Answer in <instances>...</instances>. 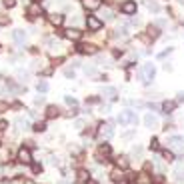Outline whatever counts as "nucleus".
I'll use <instances>...</instances> for the list:
<instances>
[{"label":"nucleus","instance_id":"nucleus-5","mask_svg":"<svg viewBox=\"0 0 184 184\" xmlns=\"http://www.w3.org/2000/svg\"><path fill=\"white\" fill-rule=\"evenodd\" d=\"M168 144H170L174 150H184V136H180V134H174V136L168 138Z\"/></svg>","mask_w":184,"mask_h":184},{"label":"nucleus","instance_id":"nucleus-27","mask_svg":"<svg viewBox=\"0 0 184 184\" xmlns=\"http://www.w3.org/2000/svg\"><path fill=\"white\" fill-rule=\"evenodd\" d=\"M102 18L104 20H112L114 18V12H112L110 8H102Z\"/></svg>","mask_w":184,"mask_h":184},{"label":"nucleus","instance_id":"nucleus-35","mask_svg":"<svg viewBox=\"0 0 184 184\" xmlns=\"http://www.w3.org/2000/svg\"><path fill=\"white\" fill-rule=\"evenodd\" d=\"M16 4V0H2V6H6V8H12Z\"/></svg>","mask_w":184,"mask_h":184},{"label":"nucleus","instance_id":"nucleus-11","mask_svg":"<svg viewBox=\"0 0 184 184\" xmlns=\"http://www.w3.org/2000/svg\"><path fill=\"white\" fill-rule=\"evenodd\" d=\"M144 126L146 128H158V118L154 114H146L144 116Z\"/></svg>","mask_w":184,"mask_h":184},{"label":"nucleus","instance_id":"nucleus-4","mask_svg":"<svg viewBox=\"0 0 184 184\" xmlns=\"http://www.w3.org/2000/svg\"><path fill=\"white\" fill-rule=\"evenodd\" d=\"M86 26H88V30H92V32H98L102 26H104V22H102V18H98V16H88V18H86Z\"/></svg>","mask_w":184,"mask_h":184},{"label":"nucleus","instance_id":"nucleus-41","mask_svg":"<svg viewBox=\"0 0 184 184\" xmlns=\"http://www.w3.org/2000/svg\"><path fill=\"white\" fill-rule=\"evenodd\" d=\"M178 98H176V102H180V104H184V92H178Z\"/></svg>","mask_w":184,"mask_h":184},{"label":"nucleus","instance_id":"nucleus-40","mask_svg":"<svg viewBox=\"0 0 184 184\" xmlns=\"http://www.w3.org/2000/svg\"><path fill=\"white\" fill-rule=\"evenodd\" d=\"M40 170H42V166H40V164H32V172H34V174H38Z\"/></svg>","mask_w":184,"mask_h":184},{"label":"nucleus","instance_id":"nucleus-6","mask_svg":"<svg viewBox=\"0 0 184 184\" xmlns=\"http://www.w3.org/2000/svg\"><path fill=\"white\" fill-rule=\"evenodd\" d=\"M102 96L108 98V100H116L118 98V90L114 88V86H104V88H102Z\"/></svg>","mask_w":184,"mask_h":184},{"label":"nucleus","instance_id":"nucleus-19","mask_svg":"<svg viewBox=\"0 0 184 184\" xmlns=\"http://www.w3.org/2000/svg\"><path fill=\"white\" fill-rule=\"evenodd\" d=\"M48 20H50L52 26H60L64 22V16L62 14H50V16H48Z\"/></svg>","mask_w":184,"mask_h":184},{"label":"nucleus","instance_id":"nucleus-2","mask_svg":"<svg viewBox=\"0 0 184 184\" xmlns=\"http://www.w3.org/2000/svg\"><path fill=\"white\" fill-rule=\"evenodd\" d=\"M140 74H142V76L146 78V82L154 80V76H156V68H154V64H152V62L142 64V68H140Z\"/></svg>","mask_w":184,"mask_h":184},{"label":"nucleus","instance_id":"nucleus-28","mask_svg":"<svg viewBox=\"0 0 184 184\" xmlns=\"http://www.w3.org/2000/svg\"><path fill=\"white\" fill-rule=\"evenodd\" d=\"M162 158L166 162H172L174 160V152H172V150H162Z\"/></svg>","mask_w":184,"mask_h":184},{"label":"nucleus","instance_id":"nucleus-16","mask_svg":"<svg viewBox=\"0 0 184 184\" xmlns=\"http://www.w3.org/2000/svg\"><path fill=\"white\" fill-rule=\"evenodd\" d=\"M78 52H82V54H96L98 50H96L94 44H80L78 46Z\"/></svg>","mask_w":184,"mask_h":184},{"label":"nucleus","instance_id":"nucleus-10","mask_svg":"<svg viewBox=\"0 0 184 184\" xmlns=\"http://www.w3.org/2000/svg\"><path fill=\"white\" fill-rule=\"evenodd\" d=\"M110 152H112V150H110V144L102 142V144L98 146V162H102V156H104V158H106V156H110Z\"/></svg>","mask_w":184,"mask_h":184},{"label":"nucleus","instance_id":"nucleus-39","mask_svg":"<svg viewBox=\"0 0 184 184\" xmlns=\"http://www.w3.org/2000/svg\"><path fill=\"white\" fill-rule=\"evenodd\" d=\"M4 24H10V18H8V16H0V26H4Z\"/></svg>","mask_w":184,"mask_h":184},{"label":"nucleus","instance_id":"nucleus-14","mask_svg":"<svg viewBox=\"0 0 184 184\" xmlns=\"http://www.w3.org/2000/svg\"><path fill=\"white\" fill-rule=\"evenodd\" d=\"M12 38H14L16 44H24V40H26V32H24V30H20V28H16V30L12 32Z\"/></svg>","mask_w":184,"mask_h":184},{"label":"nucleus","instance_id":"nucleus-25","mask_svg":"<svg viewBox=\"0 0 184 184\" xmlns=\"http://www.w3.org/2000/svg\"><path fill=\"white\" fill-rule=\"evenodd\" d=\"M136 184H152V178H150L148 174H140L138 180H136Z\"/></svg>","mask_w":184,"mask_h":184},{"label":"nucleus","instance_id":"nucleus-29","mask_svg":"<svg viewBox=\"0 0 184 184\" xmlns=\"http://www.w3.org/2000/svg\"><path fill=\"white\" fill-rule=\"evenodd\" d=\"M36 90H38V92H42V94H44V92L48 90V82H46V80H40V82L36 84Z\"/></svg>","mask_w":184,"mask_h":184},{"label":"nucleus","instance_id":"nucleus-37","mask_svg":"<svg viewBox=\"0 0 184 184\" xmlns=\"http://www.w3.org/2000/svg\"><path fill=\"white\" fill-rule=\"evenodd\" d=\"M158 140H156V138H152V140H150V148H152V150H158Z\"/></svg>","mask_w":184,"mask_h":184},{"label":"nucleus","instance_id":"nucleus-30","mask_svg":"<svg viewBox=\"0 0 184 184\" xmlns=\"http://www.w3.org/2000/svg\"><path fill=\"white\" fill-rule=\"evenodd\" d=\"M32 130H34V132H44L46 130V124L44 122H36L34 126H32Z\"/></svg>","mask_w":184,"mask_h":184},{"label":"nucleus","instance_id":"nucleus-24","mask_svg":"<svg viewBox=\"0 0 184 184\" xmlns=\"http://www.w3.org/2000/svg\"><path fill=\"white\" fill-rule=\"evenodd\" d=\"M116 166L118 168H128V158L126 156H118L116 158Z\"/></svg>","mask_w":184,"mask_h":184},{"label":"nucleus","instance_id":"nucleus-7","mask_svg":"<svg viewBox=\"0 0 184 184\" xmlns=\"http://www.w3.org/2000/svg\"><path fill=\"white\" fill-rule=\"evenodd\" d=\"M18 160L22 162V164H30V162H32L30 148H20V150H18Z\"/></svg>","mask_w":184,"mask_h":184},{"label":"nucleus","instance_id":"nucleus-3","mask_svg":"<svg viewBox=\"0 0 184 184\" xmlns=\"http://www.w3.org/2000/svg\"><path fill=\"white\" fill-rule=\"evenodd\" d=\"M120 10H122V14H126V16L136 14V10H138L136 0H124V2L120 4Z\"/></svg>","mask_w":184,"mask_h":184},{"label":"nucleus","instance_id":"nucleus-20","mask_svg":"<svg viewBox=\"0 0 184 184\" xmlns=\"http://www.w3.org/2000/svg\"><path fill=\"white\" fill-rule=\"evenodd\" d=\"M58 114H60V110H58V106L50 104V106L46 108V118H56Z\"/></svg>","mask_w":184,"mask_h":184},{"label":"nucleus","instance_id":"nucleus-42","mask_svg":"<svg viewBox=\"0 0 184 184\" xmlns=\"http://www.w3.org/2000/svg\"><path fill=\"white\" fill-rule=\"evenodd\" d=\"M34 104H44V96H36V98H34Z\"/></svg>","mask_w":184,"mask_h":184},{"label":"nucleus","instance_id":"nucleus-45","mask_svg":"<svg viewBox=\"0 0 184 184\" xmlns=\"http://www.w3.org/2000/svg\"><path fill=\"white\" fill-rule=\"evenodd\" d=\"M84 126V120H76V128H82Z\"/></svg>","mask_w":184,"mask_h":184},{"label":"nucleus","instance_id":"nucleus-47","mask_svg":"<svg viewBox=\"0 0 184 184\" xmlns=\"http://www.w3.org/2000/svg\"><path fill=\"white\" fill-rule=\"evenodd\" d=\"M178 4H180V6H184V0H178Z\"/></svg>","mask_w":184,"mask_h":184},{"label":"nucleus","instance_id":"nucleus-18","mask_svg":"<svg viewBox=\"0 0 184 184\" xmlns=\"http://www.w3.org/2000/svg\"><path fill=\"white\" fill-rule=\"evenodd\" d=\"M76 180H78V182H88V180H90V172L84 170V168H80V170L76 172Z\"/></svg>","mask_w":184,"mask_h":184},{"label":"nucleus","instance_id":"nucleus-32","mask_svg":"<svg viewBox=\"0 0 184 184\" xmlns=\"http://www.w3.org/2000/svg\"><path fill=\"white\" fill-rule=\"evenodd\" d=\"M152 184H164V178H162V174H156L152 178Z\"/></svg>","mask_w":184,"mask_h":184},{"label":"nucleus","instance_id":"nucleus-26","mask_svg":"<svg viewBox=\"0 0 184 184\" xmlns=\"http://www.w3.org/2000/svg\"><path fill=\"white\" fill-rule=\"evenodd\" d=\"M158 26H156V24H150L148 26V36H150V38H156V36H158Z\"/></svg>","mask_w":184,"mask_h":184},{"label":"nucleus","instance_id":"nucleus-9","mask_svg":"<svg viewBox=\"0 0 184 184\" xmlns=\"http://www.w3.org/2000/svg\"><path fill=\"white\" fill-rule=\"evenodd\" d=\"M98 132H100L104 138H112V136H114V126H112L110 122H108V124H100V130H98Z\"/></svg>","mask_w":184,"mask_h":184},{"label":"nucleus","instance_id":"nucleus-1","mask_svg":"<svg viewBox=\"0 0 184 184\" xmlns=\"http://www.w3.org/2000/svg\"><path fill=\"white\" fill-rule=\"evenodd\" d=\"M118 124H122V126H126V124H130V126H136L138 124V116L134 110H122L120 114H118Z\"/></svg>","mask_w":184,"mask_h":184},{"label":"nucleus","instance_id":"nucleus-46","mask_svg":"<svg viewBox=\"0 0 184 184\" xmlns=\"http://www.w3.org/2000/svg\"><path fill=\"white\" fill-rule=\"evenodd\" d=\"M24 184H34V182H32V180H24Z\"/></svg>","mask_w":184,"mask_h":184},{"label":"nucleus","instance_id":"nucleus-48","mask_svg":"<svg viewBox=\"0 0 184 184\" xmlns=\"http://www.w3.org/2000/svg\"><path fill=\"white\" fill-rule=\"evenodd\" d=\"M34 2H40V0H34Z\"/></svg>","mask_w":184,"mask_h":184},{"label":"nucleus","instance_id":"nucleus-33","mask_svg":"<svg viewBox=\"0 0 184 184\" xmlns=\"http://www.w3.org/2000/svg\"><path fill=\"white\" fill-rule=\"evenodd\" d=\"M64 76L66 78H74V68H64Z\"/></svg>","mask_w":184,"mask_h":184},{"label":"nucleus","instance_id":"nucleus-15","mask_svg":"<svg viewBox=\"0 0 184 184\" xmlns=\"http://www.w3.org/2000/svg\"><path fill=\"white\" fill-rule=\"evenodd\" d=\"M174 182H178V184H182L184 182V164H178L176 166V170H174Z\"/></svg>","mask_w":184,"mask_h":184},{"label":"nucleus","instance_id":"nucleus-21","mask_svg":"<svg viewBox=\"0 0 184 184\" xmlns=\"http://www.w3.org/2000/svg\"><path fill=\"white\" fill-rule=\"evenodd\" d=\"M128 36V28L126 26H118V28L114 30V38H126Z\"/></svg>","mask_w":184,"mask_h":184},{"label":"nucleus","instance_id":"nucleus-13","mask_svg":"<svg viewBox=\"0 0 184 184\" xmlns=\"http://www.w3.org/2000/svg\"><path fill=\"white\" fill-rule=\"evenodd\" d=\"M82 6L86 10H98L102 6V2H100V0H82Z\"/></svg>","mask_w":184,"mask_h":184},{"label":"nucleus","instance_id":"nucleus-22","mask_svg":"<svg viewBox=\"0 0 184 184\" xmlns=\"http://www.w3.org/2000/svg\"><path fill=\"white\" fill-rule=\"evenodd\" d=\"M40 12H42L40 4H36V2H34V4H30V6H28V14L32 16V18H34V16H38Z\"/></svg>","mask_w":184,"mask_h":184},{"label":"nucleus","instance_id":"nucleus-44","mask_svg":"<svg viewBox=\"0 0 184 184\" xmlns=\"http://www.w3.org/2000/svg\"><path fill=\"white\" fill-rule=\"evenodd\" d=\"M6 108H8V104H6V102H2V100H0V112H4Z\"/></svg>","mask_w":184,"mask_h":184},{"label":"nucleus","instance_id":"nucleus-23","mask_svg":"<svg viewBox=\"0 0 184 184\" xmlns=\"http://www.w3.org/2000/svg\"><path fill=\"white\" fill-rule=\"evenodd\" d=\"M146 6H148V10H150V12H154V14L160 12V4L154 2V0H148V4H146Z\"/></svg>","mask_w":184,"mask_h":184},{"label":"nucleus","instance_id":"nucleus-31","mask_svg":"<svg viewBox=\"0 0 184 184\" xmlns=\"http://www.w3.org/2000/svg\"><path fill=\"white\" fill-rule=\"evenodd\" d=\"M142 152H144V148H142L140 144H136V146L132 148V156H142Z\"/></svg>","mask_w":184,"mask_h":184},{"label":"nucleus","instance_id":"nucleus-17","mask_svg":"<svg viewBox=\"0 0 184 184\" xmlns=\"http://www.w3.org/2000/svg\"><path fill=\"white\" fill-rule=\"evenodd\" d=\"M110 178H112V180H114L116 184L120 182V180H124V172H122V168H118V166H116V168L110 172Z\"/></svg>","mask_w":184,"mask_h":184},{"label":"nucleus","instance_id":"nucleus-43","mask_svg":"<svg viewBox=\"0 0 184 184\" xmlns=\"http://www.w3.org/2000/svg\"><path fill=\"white\" fill-rule=\"evenodd\" d=\"M162 68H164L166 72H170V70H172V64H170V62H164V66H162Z\"/></svg>","mask_w":184,"mask_h":184},{"label":"nucleus","instance_id":"nucleus-34","mask_svg":"<svg viewBox=\"0 0 184 184\" xmlns=\"http://www.w3.org/2000/svg\"><path fill=\"white\" fill-rule=\"evenodd\" d=\"M64 100H66V104H68V106H76V104H78V102H76V98H72V96H66Z\"/></svg>","mask_w":184,"mask_h":184},{"label":"nucleus","instance_id":"nucleus-38","mask_svg":"<svg viewBox=\"0 0 184 184\" xmlns=\"http://www.w3.org/2000/svg\"><path fill=\"white\" fill-rule=\"evenodd\" d=\"M6 128H8V122H6V120H0V134L6 130Z\"/></svg>","mask_w":184,"mask_h":184},{"label":"nucleus","instance_id":"nucleus-36","mask_svg":"<svg viewBox=\"0 0 184 184\" xmlns=\"http://www.w3.org/2000/svg\"><path fill=\"white\" fill-rule=\"evenodd\" d=\"M172 50H174V48H166L164 52H160V54H158V58H166L168 54H172Z\"/></svg>","mask_w":184,"mask_h":184},{"label":"nucleus","instance_id":"nucleus-12","mask_svg":"<svg viewBox=\"0 0 184 184\" xmlns=\"http://www.w3.org/2000/svg\"><path fill=\"white\" fill-rule=\"evenodd\" d=\"M176 104H178L176 100H166V102H162V112H164V114L174 112V110H176Z\"/></svg>","mask_w":184,"mask_h":184},{"label":"nucleus","instance_id":"nucleus-8","mask_svg":"<svg viewBox=\"0 0 184 184\" xmlns=\"http://www.w3.org/2000/svg\"><path fill=\"white\" fill-rule=\"evenodd\" d=\"M64 36H66L68 40H72V42H76L82 38V32H80L78 28H68V30H64Z\"/></svg>","mask_w":184,"mask_h":184}]
</instances>
